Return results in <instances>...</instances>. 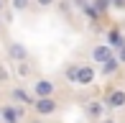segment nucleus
<instances>
[{
  "instance_id": "nucleus-8",
  "label": "nucleus",
  "mask_w": 125,
  "mask_h": 123,
  "mask_svg": "<svg viewBox=\"0 0 125 123\" xmlns=\"http://www.w3.org/2000/svg\"><path fill=\"white\" fill-rule=\"evenodd\" d=\"M84 113H87V118H92V121L105 118V105H102V100H87Z\"/></svg>"
},
{
  "instance_id": "nucleus-11",
  "label": "nucleus",
  "mask_w": 125,
  "mask_h": 123,
  "mask_svg": "<svg viewBox=\"0 0 125 123\" xmlns=\"http://www.w3.org/2000/svg\"><path fill=\"white\" fill-rule=\"evenodd\" d=\"M123 44H125V36H123L117 28H110V31H107V46H110L112 51H115V49H120Z\"/></svg>"
},
{
  "instance_id": "nucleus-2",
  "label": "nucleus",
  "mask_w": 125,
  "mask_h": 123,
  "mask_svg": "<svg viewBox=\"0 0 125 123\" xmlns=\"http://www.w3.org/2000/svg\"><path fill=\"white\" fill-rule=\"evenodd\" d=\"M102 105H105V110H123L125 108V90L123 87H110L105 92Z\"/></svg>"
},
{
  "instance_id": "nucleus-21",
  "label": "nucleus",
  "mask_w": 125,
  "mask_h": 123,
  "mask_svg": "<svg viewBox=\"0 0 125 123\" xmlns=\"http://www.w3.org/2000/svg\"><path fill=\"white\" fill-rule=\"evenodd\" d=\"M0 10H3V0H0Z\"/></svg>"
},
{
  "instance_id": "nucleus-3",
  "label": "nucleus",
  "mask_w": 125,
  "mask_h": 123,
  "mask_svg": "<svg viewBox=\"0 0 125 123\" xmlns=\"http://www.w3.org/2000/svg\"><path fill=\"white\" fill-rule=\"evenodd\" d=\"M97 80V67L94 64H77V77H74V85L79 87H89L92 82Z\"/></svg>"
},
{
  "instance_id": "nucleus-9",
  "label": "nucleus",
  "mask_w": 125,
  "mask_h": 123,
  "mask_svg": "<svg viewBox=\"0 0 125 123\" xmlns=\"http://www.w3.org/2000/svg\"><path fill=\"white\" fill-rule=\"evenodd\" d=\"M120 67H123V64L115 59V54H112V57L107 59V62H102V64H100V72H102V77H115Z\"/></svg>"
},
{
  "instance_id": "nucleus-18",
  "label": "nucleus",
  "mask_w": 125,
  "mask_h": 123,
  "mask_svg": "<svg viewBox=\"0 0 125 123\" xmlns=\"http://www.w3.org/2000/svg\"><path fill=\"white\" fill-rule=\"evenodd\" d=\"M115 59L120 62V64H125V44H123L120 49H115Z\"/></svg>"
},
{
  "instance_id": "nucleus-7",
  "label": "nucleus",
  "mask_w": 125,
  "mask_h": 123,
  "mask_svg": "<svg viewBox=\"0 0 125 123\" xmlns=\"http://www.w3.org/2000/svg\"><path fill=\"white\" fill-rule=\"evenodd\" d=\"M5 51H8V59L13 62V64L15 62H28V49H26V44H21V41H10Z\"/></svg>"
},
{
  "instance_id": "nucleus-4",
  "label": "nucleus",
  "mask_w": 125,
  "mask_h": 123,
  "mask_svg": "<svg viewBox=\"0 0 125 123\" xmlns=\"http://www.w3.org/2000/svg\"><path fill=\"white\" fill-rule=\"evenodd\" d=\"M54 92H56V85L49 80V77H38V80L31 85V95L33 98H54Z\"/></svg>"
},
{
  "instance_id": "nucleus-22",
  "label": "nucleus",
  "mask_w": 125,
  "mask_h": 123,
  "mask_svg": "<svg viewBox=\"0 0 125 123\" xmlns=\"http://www.w3.org/2000/svg\"><path fill=\"white\" fill-rule=\"evenodd\" d=\"M31 123H41V121H31Z\"/></svg>"
},
{
  "instance_id": "nucleus-16",
  "label": "nucleus",
  "mask_w": 125,
  "mask_h": 123,
  "mask_svg": "<svg viewBox=\"0 0 125 123\" xmlns=\"http://www.w3.org/2000/svg\"><path fill=\"white\" fill-rule=\"evenodd\" d=\"M64 77L72 82V85H74V77H77V64H69V67H66V69H64Z\"/></svg>"
},
{
  "instance_id": "nucleus-19",
  "label": "nucleus",
  "mask_w": 125,
  "mask_h": 123,
  "mask_svg": "<svg viewBox=\"0 0 125 123\" xmlns=\"http://www.w3.org/2000/svg\"><path fill=\"white\" fill-rule=\"evenodd\" d=\"M112 8H120V10H125V0H112Z\"/></svg>"
},
{
  "instance_id": "nucleus-14",
  "label": "nucleus",
  "mask_w": 125,
  "mask_h": 123,
  "mask_svg": "<svg viewBox=\"0 0 125 123\" xmlns=\"http://www.w3.org/2000/svg\"><path fill=\"white\" fill-rule=\"evenodd\" d=\"M10 8H13L15 13H26V10L31 8V0H10Z\"/></svg>"
},
{
  "instance_id": "nucleus-1",
  "label": "nucleus",
  "mask_w": 125,
  "mask_h": 123,
  "mask_svg": "<svg viewBox=\"0 0 125 123\" xmlns=\"http://www.w3.org/2000/svg\"><path fill=\"white\" fill-rule=\"evenodd\" d=\"M33 113L38 115V118H51V115L59 110V103H56V98H33Z\"/></svg>"
},
{
  "instance_id": "nucleus-5",
  "label": "nucleus",
  "mask_w": 125,
  "mask_h": 123,
  "mask_svg": "<svg viewBox=\"0 0 125 123\" xmlns=\"http://www.w3.org/2000/svg\"><path fill=\"white\" fill-rule=\"evenodd\" d=\"M23 115H26V110L23 108H15L13 103L0 105V118H3V123H18Z\"/></svg>"
},
{
  "instance_id": "nucleus-20",
  "label": "nucleus",
  "mask_w": 125,
  "mask_h": 123,
  "mask_svg": "<svg viewBox=\"0 0 125 123\" xmlns=\"http://www.w3.org/2000/svg\"><path fill=\"white\" fill-rule=\"evenodd\" d=\"M97 123H117V121H115V118H100Z\"/></svg>"
},
{
  "instance_id": "nucleus-13",
  "label": "nucleus",
  "mask_w": 125,
  "mask_h": 123,
  "mask_svg": "<svg viewBox=\"0 0 125 123\" xmlns=\"http://www.w3.org/2000/svg\"><path fill=\"white\" fill-rule=\"evenodd\" d=\"M15 72H18L21 80H28L31 77V64L28 62H15Z\"/></svg>"
},
{
  "instance_id": "nucleus-12",
  "label": "nucleus",
  "mask_w": 125,
  "mask_h": 123,
  "mask_svg": "<svg viewBox=\"0 0 125 123\" xmlns=\"http://www.w3.org/2000/svg\"><path fill=\"white\" fill-rule=\"evenodd\" d=\"M89 5L94 8L97 15H105L107 10H112V0H89Z\"/></svg>"
},
{
  "instance_id": "nucleus-10",
  "label": "nucleus",
  "mask_w": 125,
  "mask_h": 123,
  "mask_svg": "<svg viewBox=\"0 0 125 123\" xmlns=\"http://www.w3.org/2000/svg\"><path fill=\"white\" fill-rule=\"evenodd\" d=\"M10 98L15 100V103H23V105H33V95L26 90V87H13L10 90Z\"/></svg>"
},
{
  "instance_id": "nucleus-15",
  "label": "nucleus",
  "mask_w": 125,
  "mask_h": 123,
  "mask_svg": "<svg viewBox=\"0 0 125 123\" xmlns=\"http://www.w3.org/2000/svg\"><path fill=\"white\" fill-rule=\"evenodd\" d=\"M5 82H10V69L0 62V85H5Z\"/></svg>"
},
{
  "instance_id": "nucleus-17",
  "label": "nucleus",
  "mask_w": 125,
  "mask_h": 123,
  "mask_svg": "<svg viewBox=\"0 0 125 123\" xmlns=\"http://www.w3.org/2000/svg\"><path fill=\"white\" fill-rule=\"evenodd\" d=\"M31 3H36L38 8H54V5H56V0H31Z\"/></svg>"
},
{
  "instance_id": "nucleus-6",
  "label": "nucleus",
  "mask_w": 125,
  "mask_h": 123,
  "mask_svg": "<svg viewBox=\"0 0 125 123\" xmlns=\"http://www.w3.org/2000/svg\"><path fill=\"white\" fill-rule=\"evenodd\" d=\"M112 54H115V51H112L107 44H94V46H92V51H89V57H92V62H89V64L100 67L102 62H107V59L112 57Z\"/></svg>"
}]
</instances>
